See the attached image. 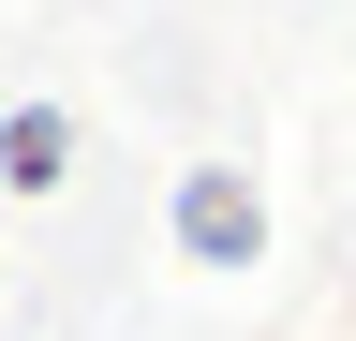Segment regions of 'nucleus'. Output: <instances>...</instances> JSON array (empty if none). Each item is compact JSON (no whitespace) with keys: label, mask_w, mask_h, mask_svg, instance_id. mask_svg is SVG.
I'll list each match as a JSON object with an SVG mask.
<instances>
[{"label":"nucleus","mask_w":356,"mask_h":341,"mask_svg":"<svg viewBox=\"0 0 356 341\" xmlns=\"http://www.w3.org/2000/svg\"><path fill=\"white\" fill-rule=\"evenodd\" d=\"M178 252H193V267H252L267 252V193L238 163H193V178H178Z\"/></svg>","instance_id":"1"},{"label":"nucleus","mask_w":356,"mask_h":341,"mask_svg":"<svg viewBox=\"0 0 356 341\" xmlns=\"http://www.w3.org/2000/svg\"><path fill=\"white\" fill-rule=\"evenodd\" d=\"M74 178V104H15L0 119V193H60Z\"/></svg>","instance_id":"2"}]
</instances>
